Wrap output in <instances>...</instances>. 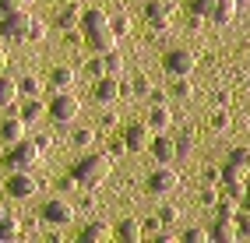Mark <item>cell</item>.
Masks as SVG:
<instances>
[{
	"label": "cell",
	"mask_w": 250,
	"mask_h": 243,
	"mask_svg": "<svg viewBox=\"0 0 250 243\" xmlns=\"http://www.w3.org/2000/svg\"><path fill=\"white\" fill-rule=\"evenodd\" d=\"M18 92L21 95H39L42 92V81L36 74H25V78H18Z\"/></svg>",
	"instance_id": "29"
},
{
	"label": "cell",
	"mask_w": 250,
	"mask_h": 243,
	"mask_svg": "<svg viewBox=\"0 0 250 243\" xmlns=\"http://www.w3.org/2000/svg\"><path fill=\"white\" fill-rule=\"evenodd\" d=\"M173 95H176V99H190V95H194V85H190L187 74H183V78H173Z\"/></svg>",
	"instance_id": "30"
},
{
	"label": "cell",
	"mask_w": 250,
	"mask_h": 243,
	"mask_svg": "<svg viewBox=\"0 0 250 243\" xmlns=\"http://www.w3.org/2000/svg\"><path fill=\"white\" fill-rule=\"evenodd\" d=\"M46 113H49V117H53L57 123H71V120H78L81 102H78V95L67 88V92H57V95H53V102H46Z\"/></svg>",
	"instance_id": "4"
},
{
	"label": "cell",
	"mask_w": 250,
	"mask_h": 243,
	"mask_svg": "<svg viewBox=\"0 0 250 243\" xmlns=\"http://www.w3.org/2000/svg\"><path fill=\"white\" fill-rule=\"evenodd\" d=\"M103 127H116V113H103Z\"/></svg>",
	"instance_id": "44"
},
{
	"label": "cell",
	"mask_w": 250,
	"mask_h": 243,
	"mask_svg": "<svg viewBox=\"0 0 250 243\" xmlns=\"http://www.w3.org/2000/svg\"><path fill=\"white\" fill-rule=\"evenodd\" d=\"M39 159H42V148H39V144L32 141V138H21V141H14V144H11V152H7L4 162H7L11 173H14V169H32Z\"/></svg>",
	"instance_id": "2"
},
{
	"label": "cell",
	"mask_w": 250,
	"mask_h": 243,
	"mask_svg": "<svg viewBox=\"0 0 250 243\" xmlns=\"http://www.w3.org/2000/svg\"><path fill=\"white\" fill-rule=\"evenodd\" d=\"M247 198H250V176H247Z\"/></svg>",
	"instance_id": "46"
},
{
	"label": "cell",
	"mask_w": 250,
	"mask_h": 243,
	"mask_svg": "<svg viewBox=\"0 0 250 243\" xmlns=\"http://www.w3.org/2000/svg\"><path fill=\"white\" fill-rule=\"evenodd\" d=\"M0 138H4L7 144L21 141V138H28V123H25L21 117H7V120H0Z\"/></svg>",
	"instance_id": "13"
},
{
	"label": "cell",
	"mask_w": 250,
	"mask_h": 243,
	"mask_svg": "<svg viewBox=\"0 0 250 243\" xmlns=\"http://www.w3.org/2000/svg\"><path fill=\"white\" fill-rule=\"evenodd\" d=\"M148 148L155 152L159 162H173V159H176V141H173V138H166V134L152 138V144H148Z\"/></svg>",
	"instance_id": "17"
},
{
	"label": "cell",
	"mask_w": 250,
	"mask_h": 243,
	"mask_svg": "<svg viewBox=\"0 0 250 243\" xmlns=\"http://www.w3.org/2000/svg\"><path fill=\"white\" fill-rule=\"evenodd\" d=\"M49 225H67L74 219V204L71 201H63V198H53V201H46L42 204V212H39Z\"/></svg>",
	"instance_id": "10"
},
{
	"label": "cell",
	"mask_w": 250,
	"mask_h": 243,
	"mask_svg": "<svg viewBox=\"0 0 250 243\" xmlns=\"http://www.w3.org/2000/svg\"><path fill=\"white\" fill-rule=\"evenodd\" d=\"M46 39V25L39 21V18H32V25H28V39L25 42H42Z\"/></svg>",
	"instance_id": "33"
},
{
	"label": "cell",
	"mask_w": 250,
	"mask_h": 243,
	"mask_svg": "<svg viewBox=\"0 0 250 243\" xmlns=\"http://www.w3.org/2000/svg\"><path fill=\"white\" fill-rule=\"evenodd\" d=\"M190 152H194V138L190 134H180L176 138V159H187Z\"/></svg>",
	"instance_id": "34"
},
{
	"label": "cell",
	"mask_w": 250,
	"mask_h": 243,
	"mask_svg": "<svg viewBox=\"0 0 250 243\" xmlns=\"http://www.w3.org/2000/svg\"><path fill=\"white\" fill-rule=\"evenodd\" d=\"M134 92H138V95H152V81H148L145 74H138V78H134Z\"/></svg>",
	"instance_id": "39"
},
{
	"label": "cell",
	"mask_w": 250,
	"mask_h": 243,
	"mask_svg": "<svg viewBox=\"0 0 250 243\" xmlns=\"http://www.w3.org/2000/svg\"><path fill=\"white\" fill-rule=\"evenodd\" d=\"M124 144H127V152H145L148 144H152V127L148 123H130L124 131Z\"/></svg>",
	"instance_id": "12"
},
{
	"label": "cell",
	"mask_w": 250,
	"mask_h": 243,
	"mask_svg": "<svg viewBox=\"0 0 250 243\" xmlns=\"http://www.w3.org/2000/svg\"><path fill=\"white\" fill-rule=\"evenodd\" d=\"M148 127H152V131H169V127H173V113H169L166 102L152 106V113H148Z\"/></svg>",
	"instance_id": "15"
},
{
	"label": "cell",
	"mask_w": 250,
	"mask_h": 243,
	"mask_svg": "<svg viewBox=\"0 0 250 243\" xmlns=\"http://www.w3.org/2000/svg\"><path fill=\"white\" fill-rule=\"evenodd\" d=\"M236 4H240V0H215V11H211V18L219 21V25H229L232 18H236Z\"/></svg>",
	"instance_id": "24"
},
{
	"label": "cell",
	"mask_w": 250,
	"mask_h": 243,
	"mask_svg": "<svg viewBox=\"0 0 250 243\" xmlns=\"http://www.w3.org/2000/svg\"><path fill=\"white\" fill-rule=\"evenodd\" d=\"M88 74H95V78H103V74H106V67H103V57L88 63Z\"/></svg>",
	"instance_id": "43"
},
{
	"label": "cell",
	"mask_w": 250,
	"mask_h": 243,
	"mask_svg": "<svg viewBox=\"0 0 250 243\" xmlns=\"http://www.w3.org/2000/svg\"><path fill=\"white\" fill-rule=\"evenodd\" d=\"M215 11V0H190V14H197V18H211Z\"/></svg>",
	"instance_id": "31"
},
{
	"label": "cell",
	"mask_w": 250,
	"mask_h": 243,
	"mask_svg": "<svg viewBox=\"0 0 250 243\" xmlns=\"http://www.w3.org/2000/svg\"><path fill=\"white\" fill-rule=\"evenodd\" d=\"M180 187V173L169 166V162H159V169L148 176V194H169Z\"/></svg>",
	"instance_id": "8"
},
{
	"label": "cell",
	"mask_w": 250,
	"mask_h": 243,
	"mask_svg": "<svg viewBox=\"0 0 250 243\" xmlns=\"http://www.w3.org/2000/svg\"><path fill=\"white\" fill-rule=\"evenodd\" d=\"M4 71H7V50L0 46V74H4Z\"/></svg>",
	"instance_id": "45"
},
{
	"label": "cell",
	"mask_w": 250,
	"mask_h": 243,
	"mask_svg": "<svg viewBox=\"0 0 250 243\" xmlns=\"http://www.w3.org/2000/svg\"><path fill=\"white\" fill-rule=\"evenodd\" d=\"M250 176V148H236L229 155V162L219 169V180L222 183H247Z\"/></svg>",
	"instance_id": "5"
},
{
	"label": "cell",
	"mask_w": 250,
	"mask_h": 243,
	"mask_svg": "<svg viewBox=\"0 0 250 243\" xmlns=\"http://www.w3.org/2000/svg\"><path fill=\"white\" fill-rule=\"evenodd\" d=\"M141 236H145V225L138 219H124L116 225V240H124V243H138Z\"/></svg>",
	"instance_id": "19"
},
{
	"label": "cell",
	"mask_w": 250,
	"mask_h": 243,
	"mask_svg": "<svg viewBox=\"0 0 250 243\" xmlns=\"http://www.w3.org/2000/svg\"><path fill=\"white\" fill-rule=\"evenodd\" d=\"M145 18L155 32H169V18H173V4L169 0H145Z\"/></svg>",
	"instance_id": "9"
},
{
	"label": "cell",
	"mask_w": 250,
	"mask_h": 243,
	"mask_svg": "<svg viewBox=\"0 0 250 243\" xmlns=\"http://www.w3.org/2000/svg\"><path fill=\"white\" fill-rule=\"evenodd\" d=\"M211 127H219V131H226V127H229V113H226V109L211 113Z\"/></svg>",
	"instance_id": "40"
},
{
	"label": "cell",
	"mask_w": 250,
	"mask_h": 243,
	"mask_svg": "<svg viewBox=\"0 0 250 243\" xmlns=\"http://www.w3.org/2000/svg\"><path fill=\"white\" fill-rule=\"evenodd\" d=\"M46 117V102L39 99V95H28V99L21 102V120L25 123H36V120H42Z\"/></svg>",
	"instance_id": "20"
},
{
	"label": "cell",
	"mask_w": 250,
	"mask_h": 243,
	"mask_svg": "<svg viewBox=\"0 0 250 243\" xmlns=\"http://www.w3.org/2000/svg\"><path fill=\"white\" fill-rule=\"evenodd\" d=\"M21 236V222L11 219V215H0V243H11Z\"/></svg>",
	"instance_id": "26"
},
{
	"label": "cell",
	"mask_w": 250,
	"mask_h": 243,
	"mask_svg": "<svg viewBox=\"0 0 250 243\" xmlns=\"http://www.w3.org/2000/svg\"><path fill=\"white\" fill-rule=\"evenodd\" d=\"M208 236H215L219 243H232V240L240 236V229H236V219H219V222H215V229H211Z\"/></svg>",
	"instance_id": "21"
},
{
	"label": "cell",
	"mask_w": 250,
	"mask_h": 243,
	"mask_svg": "<svg viewBox=\"0 0 250 243\" xmlns=\"http://www.w3.org/2000/svg\"><path fill=\"white\" fill-rule=\"evenodd\" d=\"M25 4H36V0H25Z\"/></svg>",
	"instance_id": "48"
},
{
	"label": "cell",
	"mask_w": 250,
	"mask_h": 243,
	"mask_svg": "<svg viewBox=\"0 0 250 243\" xmlns=\"http://www.w3.org/2000/svg\"><path fill=\"white\" fill-rule=\"evenodd\" d=\"M109 169H113V155H85L81 162H74V169H71V176H74V183L78 187H99L109 176Z\"/></svg>",
	"instance_id": "1"
},
{
	"label": "cell",
	"mask_w": 250,
	"mask_h": 243,
	"mask_svg": "<svg viewBox=\"0 0 250 243\" xmlns=\"http://www.w3.org/2000/svg\"><path fill=\"white\" fill-rule=\"evenodd\" d=\"M0 215H7V212H4V201H0Z\"/></svg>",
	"instance_id": "47"
},
{
	"label": "cell",
	"mask_w": 250,
	"mask_h": 243,
	"mask_svg": "<svg viewBox=\"0 0 250 243\" xmlns=\"http://www.w3.org/2000/svg\"><path fill=\"white\" fill-rule=\"evenodd\" d=\"M99 57H103V67H106V74H116V78L124 74V67H127V63H124V53H120V50H109V53H99Z\"/></svg>",
	"instance_id": "27"
},
{
	"label": "cell",
	"mask_w": 250,
	"mask_h": 243,
	"mask_svg": "<svg viewBox=\"0 0 250 243\" xmlns=\"http://www.w3.org/2000/svg\"><path fill=\"white\" fill-rule=\"evenodd\" d=\"M25 0H0V14H11V11H21Z\"/></svg>",
	"instance_id": "41"
},
{
	"label": "cell",
	"mask_w": 250,
	"mask_h": 243,
	"mask_svg": "<svg viewBox=\"0 0 250 243\" xmlns=\"http://www.w3.org/2000/svg\"><path fill=\"white\" fill-rule=\"evenodd\" d=\"M85 39H88V46H92L95 53H109V50H116V32H113V28L85 32Z\"/></svg>",
	"instance_id": "14"
},
{
	"label": "cell",
	"mask_w": 250,
	"mask_h": 243,
	"mask_svg": "<svg viewBox=\"0 0 250 243\" xmlns=\"http://www.w3.org/2000/svg\"><path fill=\"white\" fill-rule=\"evenodd\" d=\"M109 28L116 32V39H120V36H127V32H130V18H127V14H113V18H109Z\"/></svg>",
	"instance_id": "32"
},
{
	"label": "cell",
	"mask_w": 250,
	"mask_h": 243,
	"mask_svg": "<svg viewBox=\"0 0 250 243\" xmlns=\"http://www.w3.org/2000/svg\"><path fill=\"white\" fill-rule=\"evenodd\" d=\"M183 240H187V243H205V240H208V229L194 225V229H187V233H183Z\"/></svg>",
	"instance_id": "37"
},
{
	"label": "cell",
	"mask_w": 250,
	"mask_h": 243,
	"mask_svg": "<svg viewBox=\"0 0 250 243\" xmlns=\"http://www.w3.org/2000/svg\"><path fill=\"white\" fill-rule=\"evenodd\" d=\"M236 229H240V236H250V208L236 212Z\"/></svg>",
	"instance_id": "38"
},
{
	"label": "cell",
	"mask_w": 250,
	"mask_h": 243,
	"mask_svg": "<svg viewBox=\"0 0 250 243\" xmlns=\"http://www.w3.org/2000/svg\"><path fill=\"white\" fill-rule=\"evenodd\" d=\"M74 71L71 67H53V74H49V85H53V92H67V88H74Z\"/></svg>",
	"instance_id": "22"
},
{
	"label": "cell",
	"mask_w": 250,
	"mask_h": 243,
	"mask_svg": "<svg viewBox=\"0 0 250 243\" xmlns=\"http://www.w3.org/2000/svg\"><path fill=\"white\" fill-rule=\"evenodd\" d=\"M21 92H18V78L0 74V106H18Z\"/></svg>",
	"instance_id": "18"
},
{
	"label": "cell",
	"mask_w": 250,
	"mask_h": 243,
	"mask_svg": "<svg viewBox=\"0 0 250 243\" xmlns=\"http://www.w3.org/2000/svg\"><path fill=\"white\" fill-rule=\"evenodd\" d=\"M28 25H32V14L21 11H11V14H0V39L7 42H25L28 39Z\"/></svg>",
	"instance_id": "3"
},
{
	"label": "cell",
	"mask_w": 250,
	"mask_h": 243,
	"mask_svg": "<svg viewBox=\"0 0 250 243\" xmlns=\"http://www.w3.org/2000/svg\"><path fill=\"white\" fill-rule=\"evenodd\" d=\"M124 95V85H120V78L116 74H103L95 81V99L103 102V106H109V102H116Z\"/></svg>",
	"instance_id": "11"
},
{
	"label": "cell",
	"mask_w": 250,
	"mask_h": 243,
	"mask_svg": "<svg viewBox=\"0 0 250 243\" xmlns=\"http://www.w3.org/2000/svg\"><path fill=\"white\" fill-rule=\"evenodd\" d=\"M109 236H113V229H109L106 222H88L85 229H81V240H85V243H103Z\"/></svg>",
	"instance_id": "23"
},
{
	"label": "cell",
	"mask_w": 250,
	"mask_h": 243,
	"mask_svg": "<svg viewBox=\"0 0 250 243\" xmlns=\"http://www.w3.org/2000/svg\"><path fill=\"white\" fill-rule=\"evenodd\" d=\"M201 201H205V204H215V201H219V190H215V187H205V190H201Z\"/></svg>",
	"instance_id": "42"
},
{
	"label": "cell",
	"mask_w": 250,
	"mask_h": 243,
	"mask_svg": "<svg viewBox=\"0 0 250 243\" xmlns=\"http://www.w3.org/2000/svg\"><path fill=\"white\" fill-rule=\"evenodd\" d=\"M57 25H60L63 32H71V28H78V25H81V7H78V4H71V7H63V11L57 14Z\"/></svg>",
	"instance_id": "25"
},
{
	"label": "cell",
	"mask_w": 250,
	"mask_h": 243,
	"mask_svg": "<svg viewBox=\"0 0 250 243\" xmlns=\"http://www.w3.org/2000/svg\"><path fill=\"white\" fill-rule=\"evenodd\" d=\"M215 212H219V219H236V212H240V208H236V198H229V194H226V198H219V201H215Z\"/></svg>",
	"instance_id": "28"
},
{
	"label": "cell",
	"mask_w": 250,
	"mask_h": 243,
	"mask_svg": "<svg viewBox=\"0 0 250 243\" xmlns=\"http://www.w3.org/2000/svg\"><path fill=\"white\" fill-rule=\"evenodd\" d=\"M176 219H180V208L176 204H166L162 212H159V225H173Z\"/></svg>",
	"instance_id": "35"
},
{
	"label": "cell",
	"mask_w": 250,
	"mask_h": 243,
	"mask_svg": "<svg viewBox=\"0 0 250 243\" xmlns=\"http://www.w3.org/2000/svg\"><path fill=\"white\" fill-rule=\"evenodd\" d=\"M166 71H169L173 78H183V74H194V67H197V57L190 53V50H183V46H176V50H169V53H166Z\"/></svg>",
	"instance_id": "7"
},
{
	"label": "cell",
	"mask_w": 250,
	"mask_h": 243,
	"mask_svg": "<svg viewBox=\"0 0 250 243\" xmlns=\"http://www.w3.org/2000/svg\"><path fill=\"white\" fill-rule=\"evenodd\" d=\"M36 190H39V183H36V176H32L28 169H14V173H11V180H7V198L28 201V198H36Z\"/></svg>",
	"instance_id": "6"
},
{
	"label": "cell",
	"mask_w": 250,
	"mask_h": 243,
	"mask_svg": "<svg viewBox=\"0 0 250 243\" xmlns=\"http://www.w3.org/2000/svg\"><path fill=\"white\" fill-rule=\"evenodd\" d=\"M99 28H109V14L106 11H81V32H99Z\"/></svg>",
	"instance_id": "16"
},
{
	"label": "cell",
	"mask_w": 250,
	"mask_h": 243,
	"mask_svg": "<svg viewBox=\"0 0 250 243\" xmlns=\"http://www.w3.org/2000/svg\"><path fill=\"white\" fill-rule=\"evenodd\" d=\"M92 141H95V131H88V127H81V131H74V144H78V148H88Z\"/></svg>",
	"instance_id": "36"
}]
</instances>
